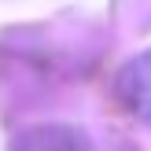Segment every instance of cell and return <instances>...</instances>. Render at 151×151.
<instances>
[{
    "instance_id": "obj_1",
    "label": "cell",
    "mask_w": 151,
    "mask_h": 151,
    "mask_svg": "<svg viewBox=\"0 0 151 151\" xmlns=\"http://www.w3.org/2000/svg\"><path fill=\"white\" fill-rule=\"evenodd\" d=\"M118 96L133 114L151 122V52L125 63V70L118 74Z\"/></svg>"
}]
</instances>
